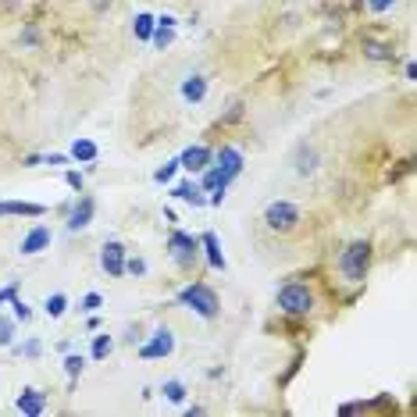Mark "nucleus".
<instances>
[{"mask_svg":"<svg viewBox=\"0 0 417 417\" xmlns=\"http://www.w3.org/2000/svg\"><path fill=\"white\" fill-rule=\"evenodd\" d=\"M368 267H371V243L356 239V243H349V246L343 250V257H339V275H343L346 282H364V278H368Z\"/></svg>","mask_w":417,"mask_h":417,"instance_id":"nucleus-1","label":"nucleus"},{"mask_svg":"<svg viewBox=\"0 0 417 417\" xmlns=\"http://www.w3.org/2000/svg\"><path fill=\"white\" fill-rule=\"evenodd\" d=\"M278 310L289 317H307L314 310V292L304 282H289L278 289Z\"/></svg>","mask_w":417,"mask_h":417,"instance_id":"nucleus-2","label":"nucleus"},{"mask_svg":"<svg viewBox=\"0 0 417 417\" xmlns=\"http://www.w3.org/2000/svg\"><path fill=\"white\" fill-rule=\"evenodd\" d=\"M178 304L189 307V310H196V314L207 317V321H214V317H218V292H214L211 285H203V282L186 285L182 292H178Z\"/></svg>","mask_w":417,"mask_h":417,"instance_id":"nucleus-3","label":"nucleus"},{"mask_svg":"<svg viewBox=\"0 0 417 417\" xmlns=\"http://www.w3.org/2000/svg\"><path fill=\"white\" fill-rule=\"evenodd\" d=\"M300 207L289 203V200H272L264 207V225L272 228V232H292L296 225H300Z\"/></svg>","mask_w":417,"mask_h":417,"instance_id":"nucleus-4","label":"nucleus"},{"mask_svg":"<svg viewBox=\"0 0 417 417\" xmlns=\"http://www.w3.org/2000/svg\"><path fill=\"white\" fill-rule=\"evenodd\" d=\"M168 253H171V260L182 267V272H189V267L196 264V257H200V239H193V235L175 228L171 239H168Z\"/></svg>","mask_w":417,"mask_h":417,"instance_id":"nucleus-5","label":"nucleus"},{"mask_svg":"<svg viewBox=\"0 0 417 417\" xmlns=\"http://www.w3.org/2000/svg\"><path fill=\"white\" fill-rule=\"evenodd\" d=\"M100 267L111 278H122L125 275V246L118 243V239H111V243L100 246Z\"/></svg>","mask_w":417,"mask_h":417,"instance_id":"nucleus-6","label":"nucleus"},{"mask_svg":"<svg viewBox=\"0 0 417 417\" xmlns=\"http://www.w3.org/2000/svg\"><path fill=\"white\" fill-rule=\"evenodd\" d=\"M171 349H175V336H171V329H157L150 343H143V346H139V356H143V361H161V356H171Z\"/></svg>","mask_w":417,"mask_h":417,"instance_id":"nucleus-7","label":"nucleus"},{"mask_svg":"<svg viewBox=\"0 0 417 417\" xmlns=\"http://www.w3.org/2000/svg\"><path fill=\"white\" fill-rule=\"evenodd\" d=\"M225 178H228V182H232V178H239V171H243V154L239 150H235V146H221V150L214 154V161H211Z\"/></svg>","mask_w":417,"mask_h":417,"instance_id":"nucleus-8","label":"nucleus"},{"mask_svg":"<svg viewBox=\"0 0 417 417\" xmlns=\"http://www.w3.org/2000/svg\"><path fill=\"white\" fill-rule=\"evenodd\" d=\"M214 161V150L211 146H189V150L178 157V168H186V171H193V175H200L207 164Z\"/></svg>","mask_w":417,"mask_h":417,"instance_id":"nucleus-9","label":"nucleus"},{"mask_svg":"<svg viewBox=\"0 0 417 417\" xmlns=\"http://www.w3.org/2000/svg\"><path fill=\"white\" fill-rule=\"evenodd\" d=\"M93 214H97V200H93V196H79V203L68 211V228H72V232L86 228L89 221H93Z\"/></svg>","mask_w":417,"mask_h":417,"instance_id":"nucleus-10","label":"nucleus"},{"mask_svg":"<svg viewBox=\"0 0 417 417\" xmlns=\"http://www.w3.org/2000/svg\"><path fill=\"white\" fill-rule=\"evenodd\" d=\"M50 239H54V235H50V228H47V225H36V228H33V232H29L25 239H22L18 253H22V257H33V253L47 250V246H50Z\"/></svg>","mask_w":417,"mask_h":417,"instance_id":"nucleus-11","label":"nucleus"},{"mask_svg":"<svg viewBox=\"0 0 417 417\" xmlns=\"http://www.w3.org/2000/svg\"><path fill=\"white\" fill-rule=\"evenodd\" d=\"M15 407H18L22 414H29V417H40V414L47 410V400H43L40 389H22L18 400H15Z\"/></svg>","mask_w":417,"mask_h":417,"instance_id":"nucleus-12","label":"nucleus"},{"mask_svg":"<svg viewBox=\"0 0 417 417\" xmlns=\"http://www.w3.org/2000/svg\"><path fill=\"white\" fill-rule=\"evenodd\" d=\"M200 250L207 253V264H211L214 272H225V253H221V243H218L214 232H203L200 235Z\"/></svg>","mask_w":417,"mask_h":417,"instance_id":"nucleus-13","label":"nucleus"},{"mask_svg":"<svg viewBox=\"0 0 417 417\" xmlns=\"http://www.w3.org/2000/svg\"><path fill=\"white\" fill-rule=\"evenodd\" d=\"M11 214L43 218V207H40V203H25V200H4V203H0V218H11Z\"/></svg>","mask_w":417,"mask_h":417,"instance_id":"nucleus-14","label":"nucleus"},{"mask_svg":"<svg viewBox=\"0 0 417 417\" xmlns=\"http://www.w3.org/2000/svg\"><path fill=\"white\" fill-rule=\"evenodd\" d=\"M207 97V79L203 75H189L186 82H182V100L186 104H200Z\"/></svg>","mask_w":417,"mask_h":417,"instance_id":"nucleus-15","label":"nucleus"},{"mask_svg":"<svg viewBox=\"0 0 417 417\" xmlns=\"http://www.w3.org/2000/svg\"><path fill=\"white\" fill-rule=\"evenodd\" d=\"M171 196L186 200V203H193V207H203V203H207V196H203L200 182H178V186L171 189Z\"/></svg>","mask_w":417,"mask_h":417,"instance_id":"nucleus-16","label":"nucleus"},{"mask_svg":"<svg viewBox=\"0 0 417 417\" xmlns=\"http://www.w3.org/2000/svg\"><path fill=\"white\" fill-rule=\"evenodd\" d=\"M296 171H300V175H314L317 171V150H314V146H300V150H296Z\"/></svg>","mask_w":417,"mask_h":417,"instance_id":"nucleus-17","label":"nucleus"},{"mask_svg":"<svg viewBox=\"0 0 417 417\" xmlns=\"http://www.w3.org/2000/svg\"><path fill=\"white\" fill-rule=\"evenodd\" d=\"M68 157H72V161H82V164H93V161H97V143H89V139H75Z\"/></svg>","mask_w":417,"mask_h":417,"instance_id":"nucleus-18","label":"nucleus"},{"mask_svg":"<svg viewBox=\"0 0 417 417\" xmlns=\"http://www.w3.org/2000/svg\"><path fill=\"white\" fill-rule=\"evenodd\" d=\"M154 15H146V11H139L136 15V22H132V33H136V40H150L154 36Z\"/></svg>","mask_w":417,"mask_h":417,"instance_id":"nucleus-19","label":"nucleus"},{"mask_svg":"<svg viewBox=\"0 0 417 417\" xmlns=\"http://www.w3.org/2000/svg\"><path fill=\"white\" fill-rule=\"evenodd\" d=\"M154 47L157 50H164V47H171V40H175V25H164V22H154Z\"/></svg>","mask_w":417,"mask_h":417,"instance_id":"nucleus-20","label":"nucleus"},{"mask_svg":"<svg viewBox=\"0 0 417 417\" xmlns=\"http://www.w3.org/2000/svg\"><path fill=\"white\" fill-rule=\"evenodd\" d=\"M43 310H47V317H61V314L68 310V296H65V292H54V296H47Z\"/></svg>","mask_w":417,"mask_h":417,"instance_id":"nucleus-21","label":"nucleus"},{"mask_svg":"<svg viewBox=\"0 0 417 417\" xmlns=\"http://www.w3.org/2000/svg\"><path fill=\"white\" fill-rule=\"evenodd\" d=\"M364 54L371 57V61H393V47H385V43H371V40H364Z\"/></svg>","mask_w":417,"mask_h":417,"instance_id":"nucleus-22","label":"nucleus"},{"mask_svg":"<svg viewBox=\"0 0 417 417\" xmlns=\"http://www.w3.org/2000/svg\"><path fill=\"white\" fill-rule=\"evenodd\" d=\"M111 349H114V339H111V336H97V339H93V349H89V353H93V361H107Z\"/></svg>","mask_w":417,"mask_h":417,"instance_id":"nucleus-23","label":"nucleus"},{"mask_svg":"<svg viewBox=\"0 0 417 417\" xmlns=\"http://www.w3.org/2000/svg\"><path fill=\"white\" fill-rule=\"evenodd\" d=\"M164 400H171V403H182L186 400V385L182 381H164Z\"/></svg>","mask_w":417,"mask_h":417,"instance_id":"nucleus-24","label":"nucleus"},{"mask_svg":"<svg viewBox=\"0 0 417 417\" xmlns=\"http://www.w3.org/2000/svg\"><path fill=\"white\" fill-rule=\"evenodd\" d=\"M100 307H104V296L100 292H86L82 304H79V310H86V314H97Z\"/></svg>","mask_w":417,"mask_h":417,"instance_id":"nucleus-25","label":"nucleus"},{"mask_svg":"<svg viewBox=\"0 0 417 417\" xmlns=\"http://www.w3.org/2000/svg\"><path fill=\"white\" fill-rule=\"evenodd\" d=\"M175 171H178V157H175V161H168L164 168H157V171H154V182H161V186H168V182H171V178H175Z\"/></svg>","mask_w":417,"mask_h":417,"instance_id":"nucleus-26","label":"nucleus"},{"mask_svg":"<svg viewBox=\"0 0 417 417\" xmlns=\"http://www.w3.org/2000/svg\"><path fill=\"white\" fill-rule=\"evenodd\" d=\"M82 368H86V361H82L79 353H68V356H65V371H68V378H79Z\"/></svg>","mask_w":417,"mask_h":417,"instance_id":"nucleus-27","label":"nucleus"},{"mask_svg":"<svg viewBox=\"0 0 417 417\" xmlns=\"http://www.w3.org/2000/svg\"><path fill=\"white\" fill-rule=\"evenodd\" d=\"M125 275H146V260L143 257H125Z\"/></svg>","mask_w":417,"mask_h":417,"instance_id":"nucleus-28","label":"nucleus"},{"mask_svg":"<svg viewBox=\"0 0 417 417\" xmlns=\"http://www.w3.org/2000/svg\"><path fill=\"white\" fill-rule=\"evenodd\" d=\"M15 343V321H0V346Z\"/></svg>","mask_w":417,"mask_h":417,"instance_id":"nucleus-29","label":"nucleus"},{"mask_svg":"<svg viewBox=\"0 0 417 417\" xmlns=\"http://www.w3.org/2000/svg\"><path fill=\"white\" fill-rule=\"evenodd\" d=\"M22 43H25V47H40V33H36V25H25V29H22Z\"/></svg>","mask_w":417,"mask_h":417,"instance_id":"nucleus-30","label":"nucleus"},{"mask_svg":"<svg viewBox=\"0 0 417 417\" xmlns=\"http://www.w3.org/2000/svg\"><path fill=\"white\" fill-rule=\"evenodd\" d=\"M239 118H243V100H235V104H232V111L221 118V125H232V122H239Z\"/></svg>","mask_w":417,"mask_h":417,"instance_id":"nucleus-31","label":"nucleus"},{"mask_svg":"<svg viewBox=\"0 0 417 417\" xmlns=\"http://www.w3.org/2000/svg\"><path fill=\"white\" fill-rule=\"evenodd\" d=\"M11 304H15V321H29V317H33V310H29V304H22L18 296H15Z\"/></svg>","mask_w":417,"mask_h":417,"instance_id":"nucleus-32","label":"nucleus"},{"mask_svg":"<svg viewBox=\"0 0 417 417\" xmlns=\"http://www.w3.org/2000/svg\"><path fill=\"white\" fill-rule=\"evenodd\" d=\"M111 8H114V0H89V11H93V15H104Z\"/></svg>","mask_w":417,"mask_h":417,"instance_id":"nucleus-33","label":"nucleus"},{"mask_svg":"<svg viewBox=\"0 0 417 417\" xmlns=\"http://www.w3.org/2000/svg\"><path fill=\"white\" fill-rule=\"evenodd\" d=\"M65 182H68L75 193H82V175H79V171H65Z\"/></svg>","mask_w":417,"mask_h":417,"instance_id":"nucleus-34","label":"nucleus"},{"mask_svg":"<svg viewBox=\"0 0 417 417\" xmlns=\"http://www.w3.org/2000/svg\"><path fill=\"white\" fill-rule=\"evenodd\" d=\"M368 4H371V11H389L396 0H368Z\"/></svg>","mask_w":417,"mask_h":417,"instance_id":"nucleus-35","label":"nucleus"},{"mask_svg":"<svg viewBox=\"0 0 417 417\" xmlns=\"http://www.w3.org/2000/svg\"><path fill=\"white\" fill-rule=\"evenodd\" d=\"M22 353H25V356H40V343H36V339H29V343L22 346Z\"/></svg>","mask_w":417,"mask_h":417,"instance_id":"nucleus-36","label":"nucleus"},{"mask_svg":"<svg viewBox=\"0 0 417 417\" xmlns=\"http://www.w3.org/2000/svg\"><path fill=\"white\" fill-rule=\"evenodd\" d=\"M18 296V289L15 285H8V289H0V304H8V300H15Z\"/></svg>","mask_w":417,"mask_h":417,"instance_id":"nucleus-37","label":"nucleus"},{"mask_svg":"<svg viewBox=\"0 0 417 417\" xmlns=\"http://www.w3.org/2000/svg\"><path fill=\"white\" fill-rule=\"evenodd\" d=\"M22 164H25V168H36V164H43V157H40V154H29Z\"/></svg>","mask_w":417,"mask_h":417,"instance_id":"nucleus-38","label":"nucleus"}]
</instances>
